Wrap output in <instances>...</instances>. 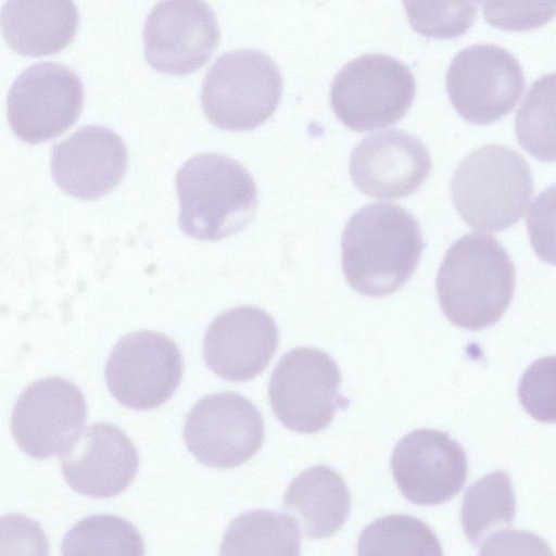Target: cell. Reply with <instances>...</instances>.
I'll list each match as a JSON object with an SVG mask.
<instances>
[{"label":"cell","instance_id":"5","mask_svg":"<svg viewBox=\"0 0 556 556\" xmlns=\"http://www.w3.org/2000/svg\"><path fill=\"white\" fill-rule=\"evenodd\" d=\"M282 93V77L267 54L239 49L222 54L201 89L207 119L230 131L252 130L271 117Z\"/></svg>","mask_w":556,"mask_h":556},{"label":"cell","instance_id":"17","mask_svg":"<svg viewBox=\"0 0 556 556\" xmlns=\"http://www.w3.org/2000/svg\"><path fill=\"white\" fill-rule=\"evenodd\" d=\"M59 457L66 483L93 498H109L126 490L139 465L131 440L108 422L85 428L74 445Z\"/></svg>","mask_w":556,"mask_h":556},{"label":"cell","instance_id":"3","mask_svg":"<svg viewBox=\"0 0 556 556\" xmlns=\"http://www.w3.org/2000/svg\"><path fill=\"white\" fill-rule=\"evenodd\" d=\"M179 228L199 240L216 241L242 230L257 207V189L248 170L216 153L189 159L176 175Z\"/></svg>","mask_w":556,"mask_h":556},{"label":"cell","instance_id":"7","mask_svg":"<svg viewBox=\"0 0 556 556\" xmlns=\"http://www.w3.org/2000/svg\"><path fill=\"white\" fill-rule=\"evenodd\" d=\"M342 382L337 363L314 348L287 352L268 383L273 412L288 429L315 433L327 428L348 400L339 393Z\"/></svg>","mask_w":556,"mask_h":556},{"label":"cell","instance_id":"8","mask_svg":"<svg viewBox=\"0 0 556 556\" xmlns=\"http://www.w3.org/2000/svg\"><path fill=\"white\" fill-rule=\"evenodd\" d=\"M523 89L519 62L494 45L463 49L446 73V90L453 108L466 122L476 125H488L506 116Z\"/></svg>","mask_w":556,"mask_h":556},{"label":"cell","instance_id":"9","mask_svg":"<svg viewBox=\"0 0 556 556\" xmlns=\"http://www.w3.org/2000/svg\"><path fill=\"white\" fill-rule=\"evenodd\" d=\"M84 87L68 67L37 63L13 81L7 98L8 121L22 141L39 143L67 130L79 116Z\"/></svg>","mask_w":556,"mask_h":556},{"label":"cell","instance_id":"23","mask_svg":"<svg viewBox=\"0 0 556 556\" xmlns=\"http://www.w3.org/2000/svg\"><path fill=\"white\" fill-rule=\"evenodd\" d=\"M520 147L541 162H556V73L535 80L515 119Z\"/></svg>","mask_w":556,"mask_h":556},{"label":"cell","instance_id":"29","mask_svg":"<svg viewBox=\"0 0 556 556\" xmlns=\"http://www.w3.org/2000/svg\"><path fill=\"white\" fill-rule=\"evenodd\" d=\"M526 223L536 255L556 266V185L546 188L535 198Z\"/></svg>","mask_w":556,"mask_h":556},{"label":"cell","instance_id":"12","mask_svg":"<svg viewBox=\"0 0 556 556\" xmlns=\"http://www.w3.org/2000/svg\"><path fill=\"white\" fill-rule=\"evenodd\" d=\"M86 417L81 390L66 379L47 377L18 396L11 415V433L31 457L61 456L79 438Z\"/></svg>","mask_w":556,"mask_h":556},{"label":"cell","instance_id":"4","mask_svg":"<svg viewBox=\"0 0 556 556\" xmlns=\"http://www.w3.org/2000/svg\"><path fill=\"white\" fill-rule=\"evenodd\" d=\"M532 194L527 161L501 144L473 150L458 164L451 181L455 210L480 231H500L518 223Z\"/></svg>","mask_w":556,"mask_h":556},{"label":"cell","instance_id":"21","mask_svg":"<svg viewBox=\"0 0 556 556\" xmlns=\"http://www.w3.org/2000/svg\"><path fill=\"white\" fill-rule=\"evenodd\" d=\"M299 527L291 516L253 509L235 518L225 531L222 555H299Z\"/></svg>","mask_w":556,"mask_h":556},{"label":"cell","instance_id":"10","mask_svg":"<svg viewBox=\"0 0 556 556\" xmlns=\"http://www.w3.org/2000/svg\"><path fill=\"white\" fill-rule=\"evenodd\" d=\"M184 362L177 344L163 333L142 330L121 338L111 351L106 386L122 405L152 409L178 388Z\"/></svg>","mask_w":556,"mask_h":556},{"label":"cell","instance_id":"13","mask_svg":"<svg viewBox=\"0 0 556 556\" xmlns=\"http://www.w3.org/2000/svg\"><path fill=\"white\" fill-rule=\"evenodd\" d=\"M218 41L215 13L203 0H162L143 27L148 64L168 75H187L202 67Z\"/></svg>","mask_w":556,"mask_h":556},{"label":"cell","instance_id":"24","mask_svg":"<svg viewBox=\"0 0 556 556\" xmlns=\"http://www.w3.org/2000/svg\"><path fill=\"white\" fill-rule=\"evenodd\" d=\"M358 555L438 556L442 547L437 534L420 519L388 515L374 520L359 534Z\"/></svg>","mask_w":556,"mask_h":556},{"label":"cell","instance_id":"25","mask_svg":"<svg viewBox=\"0 0 556 556\" xmlns=\"http://www.w3.org/2000/svg\"><path fill=\"white\" fill-rule=\"evenodd\" d=\"M63 555H143L144 543L136 527L125 518L92 515L74 525L64 535Z\"/></svg>","mask_w":556,"mask_h":556},{"label":"cell","instance_id":"28","mask_svg":"<svg viewBox=\"0 0 556 556\" xmlns=\"http://www.w3.org/2000/svg\"><path fill=\"white\" fill-rule=\"evenodd\" d=\"M484 20L507 31H528L556 16V0H482Z\"/></svg>","mask_w":556,"mask_h":556},{"label":"cell","instance_id":"26","mask_svg":"<svg viewBox=\"0 0 556 556\" xmlns=\"http://www.w3.org/2000/svg\"><path fill=\"white\" fill-rule=\"evenodd\" d=\"M413 29L427 38L454 39L475 23L478 0H403Z\"/></svg>","mask_w":556,"mask_h":556},{"label":"cell","instance_id":"27","mask_svg":"<svg viewBox=\"0 0 556 556\" xmlns=\"http://www.w3.org/2000/svg\"><path fill=\"white\" fill-rule=\"evenodd\" d=\"M518 397L525 410L541 422H556V356L534 361L523 372Z\"/></svg>","mask_w":556,"mask_h":556},{"label":"cell","instance_id":"18","mask_svg":"<svg viewBox=\"0 0 556 556\" xmlns=\"http://www.w3.org/2000/svg\"><path fill=\"white\" fill-rule=\"evenodd\" d=\"M128 155L123 140L111 129L81 127L51 154V174L66 194L93 200L110 192L124 177Z\"/></svg>","mask_w":556,"mask_h":556},{"label":"cell","instance_id":"19","mask_svg":"<svg viewBox=\"0 0 556 556\" xmlns=\"http://www.w3.org/2000/svg\"><path fill=\"white\" fill-rule=\"evenodd\" d=\"M78 24L73 0H7L1 12L5 42L26 56L64 50L74 39Z\"/></svg>","mask_w":556,"mask_h":556},{"label":"cell","instance_id":"11","mask_svg":"<svg viewBox=\"0 0 556 556\" xmlns=\"http://www.w3.org/2000/svg\"><path fill=\"white\" fill-rule=\"evenodd\" d=\"M184 440L200 463L231 468L245 463L261 448L264 421L244 396L235 392L210 394L188 413Z\"/></svg>","mask_w":556,"mask_h":556},{"label":"cell","instance_id":"6","mask_svg":"<svg viewBox=\"0 0 556 556\" xmlns=\"http://www.w3.org/2000/svg\"><path fill=\"white\" fill-rule=\"evenodd\" d=\"M416 94L410 70L387 54H364L345 64L330 89V104L348 128L364 132L397 123Z\"/></svg>","mask_w":556,"mask_h":556},{"label":"cell","instance_id":"16","mask_svg":"<svg viewBox=\"0 0 556 556\" xmlns=\"http://www.w3.org/2000/svg\"><path fill=\"white\" fill-rule=\"evenodd\" d=\"M279 344L274 318L251 305L233 307L218 315L203 340L206 366L230 381H247L269 364Z\"/></svg>","mask_w":556,"mask_h":556},{"label":"cell","instance_id":"1","mask_svg":"<svg viewBox=\"0 0 556 556\" xmlns=\"http://www.w3.org/2000/svg\"><path fill=\"white\" fill-rule=\"evenodd\" d=\"M342 269L358 293L382 298L415 273L424 250L416 218L392 203H372L348 222L341 239Z\"/></svg>","mask_w":556,"mask_h":556},{"label":"cell","instance_id":"2","mask_svg":"<svg viewBox=\"0 0 556 556\" xmlns=\"http://www.w3.org/2000/svg\"><path fill=\"white\" fill-rule=\"evenodd\" d=\"M515 281V266L504 247L492 236L470 233L447 250L435 286L445 317L457 327L480 330L503 316Z\"/></svg>","mask_w":556,"mask_h":556},{"label":"cell","instance_id":"22","mask_svg":"<svg viewBox=\"0 0 556 556\" xmlns=\"http://www.w3.org/2000/svg\"><path fill=\"white\" fill-rule=\"evenodd\" d=\"M515 510L509 475L503 470L490 472L466 490L460 511L464 533L473 545H479L491 530L509 526Z\"/></svg>","mask_w":556,"mask_h":556},{"label":"cell","instance_id":"15","mask_svg":"<svg viewBox=\"0 0 556 556\" xmlns=\"http://www.w3.org/2000/svg\"><path fill=\"white\" fill-rule=\"evenodd\" d=\"M431 167L425 144L399 129L364 138L352 151L349 164L354 185L375 199H400L414 193Z\"/></svg>","mask_w":556,"mask_h":556},{"label":"cell","instance_id":"20","mask_svg":"<svg viewBox=\"0 0 556 556\" xmlns=\"http://www.w3.org/2000/svg\"><path fill=\"white\" fill-rule=\"evenodd\" d=\"M283 508L305 536L323 539L331 536L348 519L351 495L337 471L317 465L292 480L283 496Z\"/></svg>","mask_w":556,"mask_h":556},{"label":"cell","instance_id":"14","mask_svg":"<svg viewBox=\"0 0 556 556\" xmlns=\"http://www.w3.org/2000/svg\"><path fill=\"white\" fill-rule=\"evenodd\" d=\"M390 467L403 496L424 506L454 497L468 470L463 446L437 429H417L403 437L393 450Z\"/></svg>","mask_w":556,"mask_h":556}]
</instances>
